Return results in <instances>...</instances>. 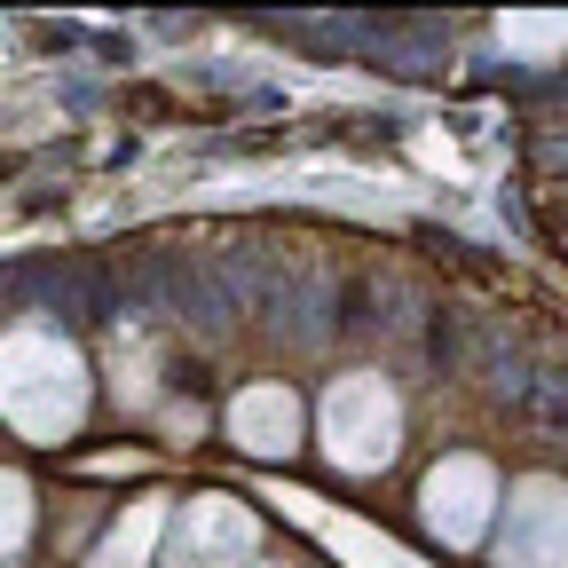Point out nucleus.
<instances>
[{
  "instance_id": "f257e3e1",
  "label": "nucleus",
  "mask_w": 568,
  "mask_h": 568,
  "mask_svg": "<svg viewBox=\"0 0 568 568\" xmlns=\"http://www.w3.org/2000/svg\"><path fill=\"white\" fill-rule=\"evenodd\" d=\"M0 410L24 443H71L88 418V355L55 324H17L0 339Z\"/></svg>"
},
{
  "instance_id": "f03ea898",
  "label": "nucleus",
  "mask_w": 568,
  "mask_h": 568,
  "mask_svg": "<svg viewBox=\"0 0 568 568\" xmlns=\"http://www.w3.org/2000/svg\"><path fill=\"white\" fill-rule=\"evenodd\" d=\"M316 426H324V458H332L339 474H379V466L395 458V443H403V410H395V387H387L379 372L332 379Z\"/></svg>"
},
{
  "instance_id": "7ed1b4c3",
  "label": "nucleus",
  "mask_w": 568,
  "mask_h": 568,
  "mask_svg": "<svg viewBox=\"0 0 568 568\" xmlns=\"http://www.w3.org/2000/svg\"><path fill=\"white\" fill-rule=\"evenodd\" d=\"M497 514H506V489H497V466L474 458V450H450L435 474L418 481V521H426V537L450 545V552H466L474 537H489Z\"/></svg>"
},
{
  "instance_id": "20e7f679",
  "label": "nucleus",
  "mask_w": 568,
  "mask_h": 568,
  "mask_svg": "<svg viewBox=\"0 0 568 568\" xmlns=\"http://www.w3.org/2000/svg\"><path fill=\"white\" fill-rule=\"evenodd\" d=\"M253 552H261L253 506L205 489V497H190V506H174V529L159 545V568H253Z\"/></svg>"
},
{
  "instance_id": "39448f33",
  "label": "nucleus",
  "mask_w": 568,
  "mask_h": 568,
  "mask_svg": "<svg viewBox=\"0 0 568 568\" xmlns=\"http://www.w3.org/2000/svg\"><path fill=\"white\" fill-rule=\"evenodd\" d=\"M497 568H568V481L529 474L506 489V514L489 529Z\"/></svg>"
},
{
  "instance_id": "423d86ee",
  "label": "nucleus",
  "mask_w": 568,
  "mask_h": 568,
  "mask_svg": "<svg viewBox=\"0 0 568 568\" xmlns=\"http://www.w3.org/2000/svg\"><path fill=\"white\" fill-rule=\"evenodd\" d=\"M230 443L253 450V458H293L301 450V395L284 379H253L230 403Z\"/></svg>"
},
{
  "instance_id": "0eeeda50",
  "label": "nucleus",
  "mask_w": 568,
  "mask_h": 568,
  "mask_svg": "<svg viewBox=\"0 0 568 568\" xmlns=\"http://www.w3.org/2000/svg\"><path fill=\"white\" fill-rule=\"evenodd\" d=\"M166 529H174V506H166V497H134V506L111 521V537L88 552V568H151L159 545H166Z\"/></svg>"
},
{
  "instance_id": "6e6552de",
  "label": "nucleus",
  "mask_w": 568,
  "mask_h": 568,
  "mask_svg": "<svg viewBox=\"0 0 568 568\" xmlns=\"http://www.w3.org/2000/svg\"><path fill=\"white\" fill-rule=\"evenodd\" d=\"M497 48L506 55H521V63H545V55H560L568 48V9L560 17H497Z\"/></svg>"
},
{
  "instance_id": "1a4fd4ad",
  "label": "nucleus",
  "mask_w": 568,
  "mask_h": 568,
  "mask_svg": "<svg viewBox=\"0 0 568 568\" xmlns=\"http://www.w3.org/2000/svg\"><path fill=\"white\" fill-rule=\"evenodd\" d=\"M24 537H32V481L0 466V560H9Z\"/></svg>"
}]
</instances>
